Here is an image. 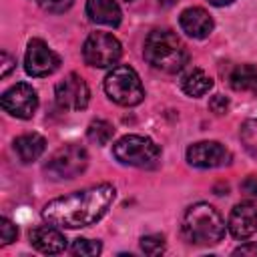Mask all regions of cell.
I'll return each instance as SVG.
<instances>
[{"label": "cell", "instance_id": "obj_31", "mask_svg": "<svg viewBox=\"0 0 257 257\" xmlns=\"http://www.w3.org/2000/svg\"><path fill=\"white\" fill-rule=\"evenodd\" d=\"M126 2H131V0H126Z\"/></svg>", "mask_w": 257, "mask_h": 257}, {"label": "cell", "instance_id": "obj_11", "mask_svg": "<svg viewBox=\"0 0 257 257\" xmlns=\"http://www.w3.org/2000/svg\"><path fill=\"white\" fill-rule=\"evenodd\" d=\"M187 161L199 169H217L231 163V151L217 141H199L187 149Z\"/></svg>", "mask_w": 257, "mask_h": 257}, {"label": "cell", "instance_id": "obj_1", "mask_svg": "<svg viewBox=\"0 0 257 257\" xmlns=\"http://www.w3.org/2000/svg\"><path fill=\"white\" fill-rule=\"evenodd\" d=\"M114 197H116V189L112 185L108 183L94 185L48 201L42 209V217L44 221H48V225L54 227H64V229L88 227L106 215Z\"/></svg>", "mask_w": 257, "mask_h": 257}, {"label": "cell", "instance_id": "obj_18", "mask_svg": "<svg viewBox=\"0 0 257 257\" xmlns=\"http://www.w3.org/2000/svg\"><path fill=\"white\" fill-rule=\"evenodd\" d=\"M229 82L239 92L257 94V68L251 64H241L233 68V72L229 74Z\"/></svg>", "mask_w": 257, "mask_h": 257}, {"label": "cell", "instance_id": "obj_6", "mask_svg": "<svg viewBox=\"0 0 257 257\" xmlns=\"http://www.w3.org/2000/svg\"><path fill=\"white\" fill-rule=\"evenodd\" d=\"M88 167V153L80 145H64L54 151L44 165V173L54 181L74 179Z\"/></svg>", "mask_w": 257, "mask_h": 257}, {"label": "cell", "instance_id": "obj_27", "mask_svg": "<svg viewBox=\"0 0 257 257\" xmlns=\"http://www.w3.org/2000/svg\"><path fill=\"white\" fill-rule=\"evenodd\" d=\"M0 58H2V70H0V76H2V78H6V76L12 72V68L16 66V60H14L8 52H2V54H0Z\"/></svg>", "mask_w": 257, "mask_h": 257}, {"label": "cell", "instance_id": "obj_17", "mask_svg": "<svg viewBox=\"0 0 257 257\" xmlns=\"http://www.w3.org/2000/svg\"><path fill=\"white\" fill-rule=\"evenodd\" d=\"M181 88L189 96H203L213 88V78L201 68H191L181 78Z\"/></svg>", "mask_w": 257, "mask_h": 257}, {"label": "cell", "instance_id": "obj_8", "mask_svg": "<svg viewBox=\"0 0 257 257\" xmlns=\"http://www.w3.org/2000/svg\"><path fill=\"white\" fill-rule=\"evenodd\" d=\"M54 98L62 110H82L90 100V90L88 84L82 80V76L70 72L56 84Z\"/></svg>", "mask_w": 257, "mask_h": 257}, {"label": "cell", "instance_id": "obj_28", "mask_svg": "<svg viewBox=\"0 0 257 257\" xmlns=\"http://www.w3.org/2000/svg\"><path fill=\"white\" fill-rule=\"evenodd\" d=\"M233 255H255L257 257V243H247V245H241L233 251Z\"/></svg>", "mask_w": 257, "mask_h": 257}, {"label": "cell", "instance_id": "obj_26", "mask_svg": "<svg viewBox=\"0 0 257 257\" xmlns=\"http://www.w3.org/2000/svg\"><path fill=\"white\" fill-rule=\"evenodd\" d=\"M241 191L245 197H251V199H257V177H247L243 183H241Z\"/></svg>", "mask_w": 257, "mask_h": 257}, {"label": "cell", "instance_id": "obj_4", "mask_svg": "<svg viewBox=\"0 0 257 257\" xmlns=\"http://www.w3.org/2000/svg\"><path fill=\"white\" fill-rule=\"evenodd\" d=\"M112 155L118 163L139 167V169H153L161 161V149L155 141L141 135H126L112 145Z\"/></svg>", "mask_w": 257, "mask_h": 257}, {"label": "cell", "instance_id": "obj_20", "mask_svg": "<svg viewBox=\"0 0 257 257\" xmlns=\"http://www.w3.org/2000/svg\"><path fill=\"white\" fill-rule=\"evenodd\" d=\"M102 251V245L98 241H92V239H84V237H78L74 239L72 247H70V253L72 255H80V257H94Z\"/></svg>", "mask_w": 257, "mask_h": 257}, {"label": "cell", "instance_id": "obj_23", "mask_svg": "<svg viewBox=\"0 0 257 257\" xmlns=\"http://www.w3.org/2000/svg\"><path fill=\"white\" fill-rule=\"evenodd\" d=\"M16 237H18L16 225H14L10 219L2 217V219H0V243H2V245H10L12 241H16Z\"/></svg>", "mask_w": 257, "mask_h": 257}, {"label": "cell", "instance_id": "obj_21", "mask_svg": "<svg viewBox=\"0 0 257 257\" xmlns=\"http://www.w3.org/2000/svg\"><path fill=\"white\" fill-rule=\"evenodd\" d=\"M241 141L245 145V149L257 157V118H251V120H245L243 126H241Z\"/></svg>", "mask_w": 257, "mask_h": 257}, {"label": "cell", "instance_id": "obj_14", "mask_svg": "<svg viewBox=\"0 0 257 257\" xmlns=\"http://www.w3.org/2000/svg\"><path fill=\"white\" fill-rule=\"evenodd\" d=\"M30 245L46 255H54L66 249V237L52 225V227H34L30 231Z\"/></svg>", "mask_w": 257, "mask_h": 257}, {"label": "cell", "instance_id": "obj_16", "mask_svg": "<svg viewBox=\"0 0 257 257\" xmlns=\"http://www.w3.org/2000/svg\"><path fill=\"white\" fill-rule=\"evenodd\" d=\"M44 149H46V141L38 133L20 135L14 141V151H16V155H18V159L22 163H34L44 153Z\"/></svg>", "mask_w": 257, "mask_h": 257}, {"label": "cell", "instance_id": "obj_15", "mask_svg": "<svg viewBox=\"0 0 257 257\" xmlns=\"http://www.w3.org/2000/svg\"><path fill=\"white\" fill-rule=\"evenodd\" d=\"M86 16L102 26H118L122 12L116 0H86Z\"/></svg>", "mask_w": 257, "mask_h": 257}, {"label": "cell", "instance_id": "obj_22", "mask_svg": "<svg viewBox=\"0 0 257 257\" xmlns=\"http://www.w3.org/2000/svg\"><path fill=\"white\" fill-rule=\"evenodd\" d=\"M141 249L147 255H161L165 251V237L163 235H145L141 239Z\"/></svg>", "mask_w": 257, "mask_h": 257}, {"label": "cell", "instance_id": "obj_10", "mask_svg": "<svg viewBox=\"0 0 257 257\" xmlns=\"http://www.w3.org/2000/svg\"><path fill=\"white\" fill-rule=\"evenodd\" d=\"M0 102H2V108L16 118H32V114L38 108L36 90L26 82H18V84L10 86L2 94Z\"/></svg>", "mask_w": 257, "mask_h": 257}, {"label": "cell", "instance_id": "obj_2", "mask_svg": "<svg viewBox=\"0 0 257 257\" xmlns=\"http://www.w3.org/2000/svg\"><path fill=\"white\" fill-rule=\"evenodd\" d=\"M183 237L193 245H217L225 235V221L219 211L209 203L191 205L181 221Z\"/></svg>", "mask_w": 257, "mask_h": 257}, {"label": "cell", "instance_id": "obj_30", "mask_svg": "<svg viewBox=\"0 0 257 257\" xmlns=\"http://www.w3.org/2000/svg\"><path fill=\"white\" fill-rule=\"evenodd\" d=\"M159 2H161L163 6H173V4L177 2V0H159Z\"/></svg>", "mask_w": 257, "mask_h": 257}, {"label": "cell", "instance_id": "obj_3", "mask_svg": "<svg viewBox=\"0 0 257 257\" xmlns=\"http://www.w3.org/2000/svg\"><path fill=\"white\" fill-rule=\"evenodd\" d=\"M145 60L163 72H177L187 64V50L181 38L171 30H153L143 48Z\"/></svg>", "mask_w": 257, "mask_h": 257}, {"label": "cell", "instance_id": "obj_5", "mask_svg": "<svg viewBox=\"0 0 257 257\" xmlns=\"http://www.w3.org/2000/svg\"><path fill=\"white\" fill-rule=\"evenodd\" d=\"M104 92L112 102L120 106H135L145 98V88L139 74L126 64L112 66L104 78Z\"/></svg>", "mask_w": 257, "mask_h": 257}, {"label": "cell", "instance_id": "obj_9", "mask_svg": "<svg viewBox=\"0 0 257 257\" xmlns=\"http://www.w3.org/2000/svg\"><path fill=\"white\" fill-rule=\"evenodd\" d=\"M60 64V56L48 48V44L40 38H32L28 42L26 48V56H24V68L30 76H48L52 74Z\"/></svg>", "mask_w": 257, "mask_h": 257}, {"label": "cell", "instance_id": "obj_25", "mask_svg": "<svg viewBox=\"0 0 257 257\" xmlns=\"http://www.w3.org/2000/svg\"><path fill=\"white\" fill-rule=\"evenodd\" d=\"M209 106H211V110H213V112L223 114V112L229 108V100H227L223 94H215V96L209 100Z\"/></svg>", "mask_w": 257, "mask_h": 257}, {"label": "cell", "instance_id": "obj_19", "mask_svg": "<svg viewBox=\"0 0 257 257\" xmlns=\"http://www.w3.org/2000/svg\"><path fill=\"white\" fill-rule=\"evenodd\" d=\"M112 135H114V128H112V124H110L108 120H104V118L92 120V122L88 124V128H86L88 141L94 143V145H100V147H102V145H108L110 139H112Z\"/></svg>", "mask_w": 257, "mask_h": 257}, {"label": "cell", "instance_id": "obj_29", "mask_svg": "<svg viewBox=\"0 0 257 257\" xmlns=\"http://www.w3.org/2000/svg\"><path fill=\"white\" fill-rule=\"evenodd\" d=\"M213 6H229V4H233L235 0H209Z\"/></svg>", "mask_w": 257, "mask_h": 257}, {"label": "cell", "instance_id": "obj_13", "mask_svg": "<svg viewBox=\"0 0 257 257\" xmlns=\"http://www.w3.org/2000/svg\"><path fill=\"white\" fill-rule=\"evenodd\" d=\"M179 24L181 28L191 36V38H207L213 32V18L205 8L193 6L181 12L179 16Z\"/></svg>", "mask_w": 257, "mask_h": 257}, {"label": "cell", "instance_id": "obj_7", "mask_svg": "<svg viewBox=\"0 0 257 257\" xmlns=\"http://www.w3.org/2000/svg\"><path fill=\"white\" fill-rule=\"evenodd\" d=\"M120 54H122L120 42L108 32H92L82 46L84 62L94 68H106L116 64Z\"/></svg>", "mask_w": 257, "mask_h": 257}, {"label": "cell", "instance_id": "obj_24", "mask_svg": "<svg viewBox=\"0 0 257 257\" xmlns=\"http://www.w3.org/2000/svg\"><path fill=\"white\" fill-rule=\"evenodd\" d=\"M34 2L48 12H64L72 6V0H34Z\"/></svg>", "mask_w": 257, "mask_h": 257}, {"label": "cell", "instance_id": "obj_12", "mask_svg": "<svg viewBox=\"0 0 257 257\" xmlns=\"http://www.w3.org/2000/svg\"><path fill=\"white\" fill-rule=\"evenodd\" d=\"M227 227L235 239H249L257 233V207L253 203H239L233 207Z\"/></svg>", "mask_w": 257, "mask_h": 257}]
</instances>
